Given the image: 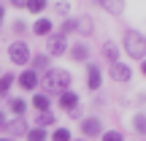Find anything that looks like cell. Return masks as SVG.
I'll use <instances>...</instances> for the list:
<instances>
[{
  "mask_svg": "<svg viewBox=\"0 0 146 141\" xmlns=\"http://www.w3.org/2000/svg\"><path fill=\"white\" fill-rule=\"evenodd\" d=\"M70 73L62 71V68H49L43 73V87L49 90V92H65V90L70 87Z\"/></svg>",
  "mask_w": 146,
  "mask_h": 141,
  "instance_id": "cell-1",
  "label": "cell"
},
{
  "mask_svg": "<svg viewBox=\"0 0 146 141\" xmlns=\"http://www.w3.org/2000/svg\"><path fill=\"white\" fill-rule=\"evenodd\" d=\"M122 43H125V52L133 60H143L146 57V35H141L138 30H125Z\"/></svg>",
  "mask_w": 146,
  "mask_h": 141,
  "instance_id": "cell-2",
  "label": "cell"
},
{
  "mask_svg": "<svg viewBox=\"0 0 146 141\" xmlns=\"http://www.w3.org/2000/svg\"><path fill=\"white\" fill-rule=\"evenodd\" d=\"M8 60L14 65H27L30 63V49H27V43L25 41H14L8 46Z\"/></svg>",
  "mask_w": 146,
  "mask_h": 141,
  "instance_id": "cell-3",
  "label": "cell"
},
{
  "mask_svg": "<svg viewBox=\"0 0 146 141\" xmlns=\"http://www.w3.org/2000/svg\"><path fill=\"white\" fill-rule=\"evenodd\" d=\"M46 41H49V57H60V54L68 52V41H65L60 33H52Z\"/></svg>",
  "mask_w": 146,
  "mask_h": 141,
  "instance_id": "cell-4",
  "label": "cell"
},
{
  "mask_svg": "<svg viewBox=\"0 0 146 141\" xmlns=\"http://www.w3.org/2000/svg\"><path fill=\"white\" fill-rule=\"evenodd\" d=\"M111 79L125 84V82H130V79H133V71L127 68L125 63H111Z\"/></svg>",
  "mask_w": 146,
  "mask_h": 141,
  "instance_id": "cell-5",
  "label": "cell"
},
{
  "mask_svg": "<svg viewBox=\"0 0 146 141\" xmlns=\"http://www.w3.org/2000/svg\"><path fill=\"white\" fill-rule=\"evenodd\" d=\"M81 133L84 136H100V133H103V122H100L98 117H87V120L81 122Z\"/></svg>",
  "mask_w": 146,
  "mask_h": 141,
  "instance_id": "cell-6",
  "label": "cell"
},
{
  "mask_svg": "<svg viewBox=\"0 0 146 141\" xmlns=\"http://www.w3.org/2000/svg\"><path fill=\"white\" fill-rule=\"evenodd\" d=\"M103 84V73H100L98 65H87V87L89 90H100Z\"/></svg>",
  "mask_w": 146,
  "mask_h": 141,
  "instance_id": "cell-7",
  "label": "cell"
},
{
  "mask_svg": "<svg viewBox=\"0 0 146 141\" xmlns=\"http://www.w3.org/2000/svg\"><path fill=\"white\" fill-rule=\"evenodd\" d=\"M16 82H19L22 90H35V84H38V73H35V71H22Z\"/></svg>",
  "mask_w": 146,
  "mask_h": 141,
  "instance_id": "cell-8",
  "label": "cell"
},
{
  "mask_svg": "<svg viewBox=\"0 0 146 141\" xmlns=\"http://www.w3.org/2000/svg\"><path fill=\"white\" fill-rule=\"evenodd\" d=\"M76 103H78V95H76V92H70V90L60 92V109H65V111H73V109H76Z\"/></svg>",
  "mask_w": 146,
  "mask_h": 141,
  "instance_id": "cell-9",
  "label": "cell"
},
{
  "mask_svg": "<svg viewBox=\"0 0 146 141\" xmlns=\"http://www.w3.org/2000/svg\"><path fill=\"white\" fill-rule=\"evenodd\" d=\"M5 128H8V133H11V136H14V138L25 136V133L30 130V128H27V122L22 120V117H19V120H14V122H5Z\"/></svg>",
  "mask_w": 146,
  "mask_h": 141,
  "instance_id": "cell-10",
  "label": "cell"
},
{
  "mask_svg": "<svg viewBox=\"0 0 146 141\" xmlns=\"http://www.w3.org/2000/svg\"><path fill=\"white\" fill-rule=\"evenodd\" d=\"M33 106H35L38 114H43V111H49L52 100H49V95H46V92H35V95H33Z\"/></svg>",
  "mask_w": 146,
  "mask_h": 141,
  "instance_id": "cell-11",
  "label": "cell"
},
{
  "mask_svg": "<svg viewBox=\"0 0 146 141\" xmlns=\"http://www.w3.org/2000/svg\"><path fill=\"white\" fill-rule=\"evenodd\" d=\"M70 57H73V63H87L89 49L84 46V43H73V46H70Z\"/></svg>",
  "mask_w": 146,
  "mask_h": 141,
  "instance_id": "cell-12",
  "label": "cell"
},
{
  "mask_svg": "<svg viewBox=\"0 0 146 141\" xmlns=\"http://www.w3.org/2000/svg\"><path fill=\"white\" fill-rule=\"evenodd\" d=\"M100 5H103L108 14H114V16H119L122 11H125V0H100Z\"/></svg>",
  "mask_w": 146,
  "mask_h": 141,
  "instance_id": "cell-13",
  "label": "cell"
},
{
  "mask_svg": "<svg viewBox=\"0 0 146 141\" xmlns=\"http://www.w3.org/2000/svg\"><path fill=\"white\" fill-rule=\"evenodd\" d=\"M33 33H35V35H52V22L49 19H35Z\"/></svg>",
  "mask_w": 146,
  "mask_h": 141,
  "instance_id": "cell-14",
  "label": "cell"
},
{
  "mask_svg": "<svg viewBox=\"0 0 146 141\" xmlns=\"http://www.w3.org/2000/svg\"><path fill=\"white\" fill-rule=\"evenodd\" d=\"M76 30L84 33V35H89V33H92V19H89L87 14H81V16L76 19Z\"/></svg>",
  "mask_w": 146,
  "mask_h": 141,
  "instance_id": "cell-15",
  "label": "cell"
},
{
  "mask_svg": "<svg viewBox=\"0 0 146 141\" xmlns=\"http://www.w3.org/2000/svg\"><path fill=\"white\" fill-rule=\"evenodd\" d=\"M49 125H54V114H52V111H43V114H38V120H35V128L46 130Z\"/></svg>",
  "mask_w": 146,
  "mask_h": 141,
  "instance_id": "cell-16",
  "label": "cell"
},
{
  "mask_svg": "<svg viewBox=\"0 0 146 141\" xmlns=\"http://www.w3.org/2000/svg\"><path fill=\"white\" fill-rule=\"evenodd\" d=\"M103 54L108 63H119V49L114 46V43H103Z\"/></svg>",
  "mask_w": 146,
  "mask_h": 141,
  "instance_id": "cell-17",
  "label": "cell"
},
{
  "mask_svg": "<svg viewBox=\"0 0 146 141\" xmlns=\"http://www.w3.org/2000/svg\"><path fill=\"white\" fill-rule=\"evenodd\" d=\"M8 109L14 111L16 117H22V114H25V109H27V103H25L22 98H11V100H8Z\"/></svg>",
  "mask_w": 146,
  "mask_h": 141,
  "instance_id": "cell-18",
  "label": "cell"
},
{
  "mask_svg": "<svg viewBox=\"0 0 146 141\" xmlns=\"http://www.w3.org/2000/svg\"><path fill=\"white\" fill-rule=\"evenodd\" d=\"M33 60V65H35V68H33V71H49V57H46V54H38V57H30Z\"/></svg>",
  "mask_w": 146,
  "mask_h": 141,
  "instance_id": "cell-19",
  "label": "cell"
},
{
  "mask_svg": "<svg viewBox=\"0 0 146 141\" xmlns=\"http://www.w3.org/2000/svg\"><path fill=\"white\" fill-rule=\"evenodd\" d=\"M25 136H27V141H46V130H41V128H30Z\"/></svg>",
  "mask_w": 146,
  "mask_h": 141,
  "instance_id": "cell-20",
  "label": "cell"
},
{
  "mask_svg": "<svg viewBox=\"0 0 146 141\" xmlns=\"http://www.w3.org/2000/svg\"><path fill=\"white\" fill-rule=\"evenodd\" d=\"M30 14H41L43 8H46V0H27V5H25Z\"/></svg>",
  "mask_w": 146,
  "mask_h": 141,
  "instance_id": "cell-21",
  "label": "cell"
},
{
  "mask_svg": "<svg viewBox=\"0 0 146 141\" xmlns=\"http://www.w3.org/2000/svg\"><path fill=\"white\" fill-rule=\"evenodd\" d=\"M11 84H14V76H11V73H3V76H0V95H8Z\"/></svg>",
  "mask_w": 146,
  "mask_h": 141,
  "instance_id": "cell-22",
  "label": "cell"
},
{
  "mask_svg": "<svg viewBox=\"0 0 146 141\" xmlns=\"http://www.w3.org/2000/svg\"><path fill=\"white\" fill-rule=\"evenodd\" d=\"M70 33H76V19H70V16H68V19H65L62 22V27H60V35H70Z\"/></svg>",
  "mask_w": 146,
  "mask_h": 141,
  "instance_id": "cell-23",
  "label": "cell"
},
{
  "mask_svg": "<svg viewBox=\"0 0 146 141\" xmlns=\"http://www.w3.org/2000/svg\"><path fill=\"white\" fill-rule=\"evenodd\" d=\"M133 128H135V133H146V114L133 117Z\"/></svg>",
  "mask_w": 146,
  "mask_h": 141,
  "instance_id": "cell-24",
  "label": "cell"
},
{
  "mask_svg": "<svg viewBox=\"0 0 146 141\" xmlns=\"http://www.w3.org/2000/svg\"><path fill=\"white\" fill-rule=\"evenodd\" d=\"M54 14H57V16H65V19H68V14H70V5L65 3V0H57V3H54Z\"/></svg>",
  "mask_w": 146,
  "mask_h": 141,
  "instance_id": "cell-25",
  "label": "cell"
},
{
  "mask_svg": "<svg viewBox=\"0 0 146 141\" xmlns=\"http://www.w3.org/2000/svg\"><path fill=\"white\" fill-rule=\"evenodd\" d=\"M100 138L103 141H125V136L119 130H106V133H100Z\"/></svg>",
  "mask_w": 146,
  "mask_h": 141,
  "instance_id": "cell-26",
  "label": "cell"
},
{
  "mask_svg": "<svg viewBox=\"0 0 146 141\" xmlns=\"http://www.w3.org/2000/svg\"><path fill=\"white\" fill-rule=\"evenodd\" d=\"M52 141H70V133L65 130V128H57V130L52 133Z\"/></svg>",
  "mask_w": 146,
  "mask_h": 141,
  "instance_id": "cell-27",
  "label": "cell"
},
{
  "mask_svg": "<svg viewBox=\"0 0 146 141\" xmlns=\"http://www.w3.org/2000/svg\"><path fill=\"white\" fill-rule=\"evenodd\" d=\"M11 5H16V8H25V5H27V0H11Z\"/></svg>",
  "mask_w": 146,
  "mask_h": 141,
  "instance_id": "cell-28",
  "label": "cell"
},
{
  "mask_svg": "<svg viewBox=\"0 0 146 141\" xmlns=\"http://www.w3.org/2000/svg\"><path fill=\"white\" fill-rule=\"evenodd\" d=\"M0 128H5V114L0 111Z\"/></svg>",
  "mask_w": 146,
  "mask_h": 141,
  "instance_id": "cell-29",
  "label": "cell"
},
{
  "mask_svg": "<svg viewBox=\"0 0 146 141\" xmlns=\"http://www.w3.org/2000/svg\"><path fill=\"white\" fill-rule=\"evenodd\" d=\"M141 71H143V76H146V60H143V63H141Z\"/></svg>",
  "mask_w": 146,
  "mask_h": 141,
  "instance_id": "cell-30",
  "label": "cell"
},
{
  "mask_svg": "<svg viewBox=\"0 0 146 141\" xmlns=\"http://www.w3.org/2000/svg\"><path fill=\"white\" fill-rule=\"evenodd\" d=\"M0 25H3V5H0Z\"/></svg>",
  "mask_w": 146,
  "mask_h": 141,
  "instance_id": "cell-31",
  "label": "cell"
},
{
  "mask_svg": "<svg viewBox=\"0 0 146 141\" xmlns=\"http://www.w3.org/2000/svg\"><path fill=\"white\" fill-rule=\"evenodd\" d=\"M70 141H84V138H70Z\"/></svg>",
  "mask_w": 146,
  "mask_h": 141,
  "instance_id": "cell-32",
  "label": "cell"
},
{
  "mask_svg": "<svg viewBox=\"0 0 146 141\" xmlns=\"http://www.w3.org/2000/svg\"><path fill=\"white\" fill-rule=\"evenodd\" d=\"M0 141H11V138H0Z\"/></svg>",
  "mask_w": 146,
  "mask_h": 141,
  "instance_id": "cell-33",
  "label": "cell"
}]
</instances>
